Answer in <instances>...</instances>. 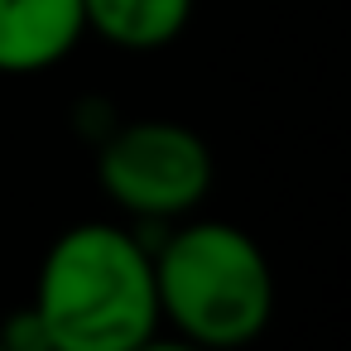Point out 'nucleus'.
I'll use <instances>...</instances> for the list:
<instances>
[{"label":"nucleus","mask_w":351,"mask_h":351,"mask_svg":"<svg viewBox=\"0 0 351 351\" xmlns=\"http://www.w3.org/2000/svg\"><path fill=\"white\" fill-rule=\"evenodd\" d=\"M29 308L53 351H135L159 327L154 250L116 221H82L49 245Z\"/></svg>","instance_id":"1"},{"label":"nucleus","mask_w":351,"mask_h":351,"mask_svg":"<svg viewBox=\"0 0 351 351\" xmlns=\"http://www.w3.org/2000/svg\"><path fill=\"white\" fill-rule=\"evenodd\" d=\"M159 317L202 346H245L269 327L274 274L265 250L231 221H193L154 250Z\"/></svg>","instance_id":"2"},{"label":"nucleus","mask_w":351,"mask_h":351,"mask_svg":"<svg viewBox=\"0 0 351 351\" xmlns=\"http://www.w3.org/2000/svg\"><path fill=\"white\" fill-rule=\"evenodd\" d=\"M101 188L145 221L193 212L212 188V149L178 121H130L101 145Z\"/></svg>","instance_id":"3"},{"label":"nucleus","mask_w":351,"mask_h":351,"mask_svg":"<svg viewBox=\"0 0 351 351\" xmlns=\"http://www.w3.org/2000/svg\"><path fill=\"white\" fill-rule=\"evenodd\" d=\"M87 34L82 0H0V73H44Z\"/></svg>","instance_id":"4"},{"label":"nucleus","mask_w":351,"mask_h":351,"mask_svg":"<svg viewBox=\"0 0 351 351\" xmlns=\"http://www.w3.org/2000/svg\"><path fill=\"white\" fill-rule=\"evenodd\" d=\"M87 29L101 34L116 49L130 53H149L173 44L188 29L193 0H82Z\"/></svg>","instance_id":"5"}]
</instances>
